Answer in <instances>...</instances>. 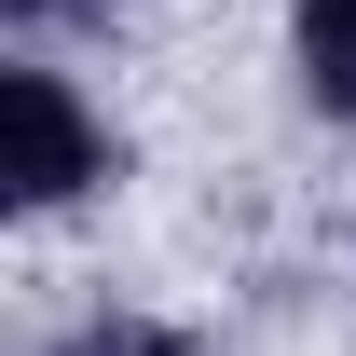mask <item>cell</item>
Returning a JSON list of instances; mask_svg holds the SVG:
<instances>
[{
	"label": "cell",
	"mask_w": 356,
	"mask_h": 356,
	"mask_svg": "<svg viewBox=\"0 0 356 356\" xmlns=\"http://www.w3.org/2000/svg\"><path fill=\"white\" fill-rule=\"evenodd\" d=\"M0 137H14V165H0V192L42 220V206H69L83 178H110V137L83 124V96L55 83V69H0Z\"/></svg>",
	"instance_id": "1"
},
{
	"label": "cell",
	"mask_w": 356,
	"mask_h": 356,
	"mask_svg": "<svg viewBox=\"0 0 356 356\" xmlns=\"http://www.w3.org/2000/svg\"><path fill=\"white\" fill-rule=\"evenodd\" d=\"M302 83L356 110V0H302Z\"/></svg>",
	"instance_id": "2"
},
{
	"label": "cell",
	"mask_w": 356,
	"mask_h": 356,
	"mask_svg": "<svg viewBox=\"0 0 356 356\" xmlns=\"http://www.w3.org/2000/svg\"><path fill=\"white\" fill-rule=\"evenodd\" d=\"M0 14H14V28H55V14H83V0H0Z\"/></svg>",
	"instance_id": "3"
}]
</instances>
